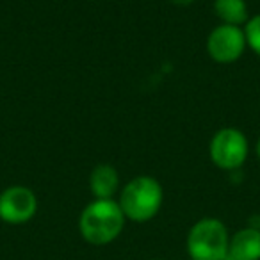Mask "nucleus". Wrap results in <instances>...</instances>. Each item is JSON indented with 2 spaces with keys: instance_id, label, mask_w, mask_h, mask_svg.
<instances>
[{
  "instance_id": "obj_9",
  "label": "nucleus",
  "mask_w": 260,
  "mask_h": 260,
  "mask_svg": "<svg viewBox=\"0 0 260 260\" xmlns=\"http://www.w3.org/2000/svg\"><path fill=\"white\" fill-rule=\"evenodd\" d=\"M214 15L224 25L242 27L249 20L248 4L244 0H214Z\"/></svg>"
},
{
  "instance_id": "obj_5",
  "label": "nucleus",
  "mask_w": 260,
  "mask_h": 260,
  "mask_svg": "<svg viewBox=\"0 0 260 260\" xmlns=\"http://www.w3.org/2000/svg\"><path fill=\"white\" fill-rule=\"evenodd\" d=\"M246 36L242 27L219 23L207 38V52L210 59L219 64H232L239 61L246 50Z\"/></svg>"
},
{
  "instance_id": "obj_11",
  "label": "nucleus",
  "mask_w": 260,
  "mask_h": 260,
  "mask_svg": "<svg viewBox=\"0 0 260 260\" xmlns=\"http://www.w3.org/2000/svg\"><path fill=\"white\" fill-rule=\"evenodd\" d=\"M171 4L178 6V8H187V6H191L194 0H170Z\"/></svg>"
},
{
  "instance_id": "obj_14",
  "label": "nucleus",
  "mask_w": 260,
  "mask_h": 260,
  "mask_svg": "<svg viewBox=\"0 0 260 260\" xmlns=\"http://www.w3.org/2000/svg\"><path fill=\"white\" fill-rule=\"evenodd\" d=\"M258 228H260V217H258Z\"/></svg>"
},
{
  "instance_id": "obj_8",
  "label": "nucleus",
  "mask_w": 260,
  "mask_h": 260,
  "mask_svg": "<svg viewBox=\"0 0 260 260\" xmlns=\"http://www.w3.org/2000/svg\"><path fill=\"white\" fill-rule=\"evenodd\" d=\"M89 191L94 200H114L119 191V175L112 164H96L89 173Z\"/></svg>"
},
{
  "instance_id": "obj_3",
  "label": "nucleus",
  "mask_w": 260,
  "mask_h": 260,
  "mask_svg": "<svg viewBox=\"0 0 260 260\" xmlns=\"http://www.w3.org/2000/svg\"><path fill=\"white\" fill-rule=\"evenodd\" d=\"M230 234L226 224L216 217H203L191 226L185 249L191 260H226Z\"/></svg>"
},
{
  "instance_id": "obj_2",
  "label": "nucleus",
  "mask_w": 260,
  "mask_h": 260,
  "mask_svg": "<svg viewBox=\"0 0 260 260\" xmlns=\"http://www.w3.org/2000/svg\"><path fill=\"white\" fill-rule=\"evenodd\" d=\"M164 202V189L160 182L148 175L132 178L119 191L118 203L126 219L146 223L159 214Z\"/></svg>"
},
{
  "instance_id": "obj_6",
  "label": "nucleus",
  "mask_w": 260,
  "mask_h": 260,
  "mask_svg": "<svg viewBox=\"0 0 260 260\" xmlns=\"http://www.w3.org/2000/svg\"><path fill=\"white\" fill-rule=\"evenodd\" d=\"M38 198L27 185H11L0 192V219L8 224H25L36 216Z\"/></svg>"
},
{
  "instance_id": "obj_13",
  "label": "nucleus",
  "mask_w": 260,
  "mask_h": 260,
  "mask_svg": "<svg viewBox=\"0 0 260 260\" xmlns=\"http://www.w3.org/2000/svg\"><path fill=\"white\" fill-rule=\"evenodd\" d=\"M148 260H164V258H148Z\"/></svg>"
},
{
  "instance_id": "obj_12",
  "label": "nucleus",
  "mask_w": 260,
  "mask_h": 260,
  "mask_svg": "<svg viewBox=\"0 0 260 260\" xmlns=\"http://www.w3.org/2000/svg\"><path fill=\"white\" fill-rule=\"evenodd\" d=\"M255 152H256V157H258V160H260V138H258V141H256Z\"/></svg>"
},
{
  "instance_id": "obj_4",
  "label": "nucleus",
  "mask_w": 260,
  "mask_h": 260,
  "mask_svg": "<svg viewBox=\"0 0 260 260\" xmlns=\"http://www.w3.org/2000/svg\"><path fill=\"white\" fill-rule=\"evenodd\" d=\"M248 138L235 126H223L210 139L209 157L214 166L223 171L239 170L248 160Z\"/></svg>"
},
{
  "instance_id": "obj_10",
  "label": "nucleus",
  "mask_w": 260,
  "mask_h": 260,
  "mask_svg": "<svg viewBox=\"0 0 260 260\" xmlns=\"http://www.w3.org/2000/svg\"><path fill=\"white\" fill-rule=\"evenodd\" d=\"M246 45L260 57V15H255L244 25Z\"/></svg>"
},
{
  "instance_id": "obj_1",
  "label": "nucleus",
  "mask_w": 260,
  "mask_h": 260,
  "mask_svg": "<svg viewBox=\"0 0 260 260\" xmlns=\"http://www.w3.org/2000/svg\"><path fill=\"white\" fill-rule=\"evenodd\" d=\"M125 221L118 200H93L80 212L79 232L87 244L105 246L119 237Z\"/></svg>"
},
{
  "instance_id": "obj_7",
  "label": "nucleus",
  "mask_w": 260,
  "mask_h": 260,
  "mask_svg": "<svg viewBox=\"0 0 260 260\" xmlns=\"http://www.w3.org/2000/svg\"><path fill=\"white\" fill-rule=\"evenodd\" d=\"M226 260H260V228L246 226L230 237Z\"/></svg>"
}]
</instances>
